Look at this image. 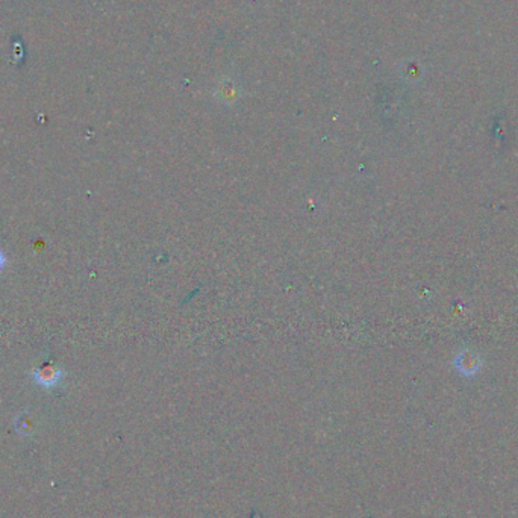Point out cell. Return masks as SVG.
<instances>
[{
    "instance_id": "2",
    "label": "cell",
    "mask_w": 518,
    "mask_h": 518,
    "mask_svg": "<svg viewBox=\"0 0 518 518\" xmlns=\"http://www.w3.org/2000/svg\"><path fill=\"white\" fill-rule=\"evenodd\" d=\"M480 364H482L480 356L469 349L461 350V352H459L455 357V367L458 368L459 373L467 375V376L474 375L476 371H479Z\"/></svg>"
},
{
    "instance_id": "4",
    "label": "cell",
    "mask_w": 518,
    "mask_h": 518,
    "mask_svg": "<svg viewBox=\"0 0 518 518\" xmlns=\"http://www.w3.org/2000/svg\"><path fill=\"white\" fill-rule=\"evenodd\" d=\"M6 262H8V259H6V255L2 249H0V273H2L3 268L6 267Z\"/></svg>"
},
{
    "instance_id": "1",
    "label": "cell",
    "mask_w": 518,
    "mask_h": 518,
    "mask_svg": "<svg viewBox=\"0 0 518 518\" xmlns=\"http://www.w3.org/2000/svg\"><path fill=\"white\" fill-rule=\"evenodd\" d=\"M32 377L36 384L45 386V388H54L61 382L62 370L54 366L52 362H46L32 371Z\"/></svg>"
},
{
    "instance_id": "3",
    "label": "cell",
    "mask_w": 518,
    "mask_h": 518,
    "mask_svg": "<svg viewBox=\"0 0 518 518\" xmlns=\"http://www.w3.org/2000/svg\"><path fill=\"white\" fill-rule=\"evenodd\" d=\"M16 429L19 430V434L25 436H31L36 430V419L29 412L20 414L16 420Z\"/></svg>"
}]
</instances>
